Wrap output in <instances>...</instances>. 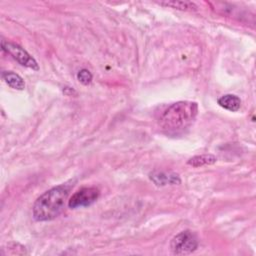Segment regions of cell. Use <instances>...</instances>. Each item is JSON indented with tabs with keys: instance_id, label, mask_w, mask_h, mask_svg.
<instances>
[{
	"instance_id": "ba28073f",
	"label": "cell",
	"mask_w": 256,
	"mask_h": 256,
	"mask_svg": "<svg viewBox=\"0 0 256 256\" xmlns=\"http://www.w3.org/2000/svg\"><path fill=\"white\" fill-rule=\"evenodd\" d=\"M217 161L216 157L212 154H202V155H197L192 158H190L187 161L188 165H191L193 167H201L204 165H211L214 164Z\"/></svg>"
},
{
	"instance_id": "52a82bcc",
	"label": "cell",
	"mask_w": 256,
	"mask_h": 256,
	"mask_svg": "<svg viewBox=\"0 0 256 256\" xmlns=\"http://www.w3.org/2000/svg\"><path fill=\"white\" fill-rule=\"evenodd\" d=\"M3 80L13 89L23 90L25 88V82L22 77L12 71H5L2 73Z\"/></svg>"
},
{
	"instance_id": "6da1fadb",
	"label": "cell",
	"mask_w": 256,
	"mask_h": 256,
	"mask_svg": "<svg viewBox=\"0 0 256 256\" xmlns=\"http://www.w3.org/2000/svg\"><path fill=\"white\" fill-rule=\"evenodd\" d=\"M198 113L195 102L179 101L160 109L156 121L161 130L170 136L183 134L194 123Z\"/></svg>"
},
{
	"instance_id": "30bf717a",
	"label": "cell",
	"mask_w": 256,
	"mask_h": 256,
	"mask_svg": "<svg viewBox=\"0 0 256 256\" xmlns=\"http://www.w3.org/2000/svg\"><path fill=\"white\" fill-rule=\"evenodd\" d=\"M151 179H153V181L157 184V185H165L167 183L169 184H176V183H180V179L178 178L177 175H168L165 173H158V174H153V176H151Z\"/></svg>"
},
{
	"instance_id": "5b68a950",
	"label": "cell",
	"mask_w": 256,
	"mask_h": 256,
	"mask_svg": "<svg viewBox=\"0 0 256 256\" xmlns=\"http://www.w3.org/2000/svg\"><path fill=\"white\" fill-rule=\"evenodd\" d=\"M99 195L100 192L96 187H83L70 197L68 200V206L71 209L90 206L96 202Z\"/></svg>"
},
{
	"instance_id": "8992f818",
	"label": "cell",
	"mask_w": 256,
	"mask_h": 256,
	"mask_svg": "<svg viewBox=\"0 0 256 256\" xmlns=\"http://www.w3.org/2000/svg\"><path fill=\"white\" fill-rule=\"evenodd\" d=\"M218 104L229 111H238L241 107V100L238 96L233 94H225L218 99Z\"/></svg>"
},
{
	"instance_id": "7a4b0ae2",
	"label": "cell",
	"mask_w": 256,
	"mask_h": 256,
	"mask_svg": "<svg viewBox=\"0 0 256 256\" xmlns=\"http://www.w3.org/2000/svg\"><path fill=\"white\" fill-rule=\"evenodd\" d=\"M70 189V185L62 184L44 192L33 205V218L41 222L58 217L65 208Z\"/></svg>"
},
{
	"instance_id": "9c48e42d",
	"label": "cell",
	"mask_w": 256,
	"mask_h": 256,
	"mask_svg": "<svg viewBox=\"0 0 256 256\" xmlns=\"http://www.w3.org/2000/svg\"><path fill=\"white\" fill-rule=\"evenodd\" d=\"M159 4L179 10H196L197 8V6L190 1H165L159 2Z\"/></svg>"
},
{
	"instance_id": "8fae6325",
	"label": "cell",
	"mask_w": 256,
	"mask_h": 256,
	"mask_svg": "<svg viewBox=\"0 0 256 256\" xmlns=\"http://www.w3.org/2000/svg\"><path fill=\"white\" fill-rule=\"evenodd\" d=\"M77 79L84 85H88L92 81V74L87 69H82L77 74Z\"/></svg>"
},
{
	"instance_id": "3957f363",
	"label": "cell",
	"mask_w": 256,
	"mask_h": 256,
	"mask_svg": "<svg viewBox=\"0 0 256 256\" xmlns=\"http://www.w3.org/2000/svg\"><path fill=\"white\" fill-rule=\"evenodd\" d=\"M198 247V239L196 235L185 230L175 235L170 243V248L175 255H187L194 252Z\"/></svg>"
},
{
	"instance_id": "277c9868",
	"label": "cell",
	"mask_w": 256,
	"mask_h": 256,
	"mask_svg": "<svg viewBox=\"0 0 256 256\" xmlns=\"http://www.w3.org/2000/svg\"><path fill=\"white\" fill-rule=\"evenodd\" d=\"M1 46H2V49L7 54H9L13 59H15L19 64L33 70H39L37 61L25 49H23L19 45L3 40L1 43Z\"/></svg>"
}]
</instances>
